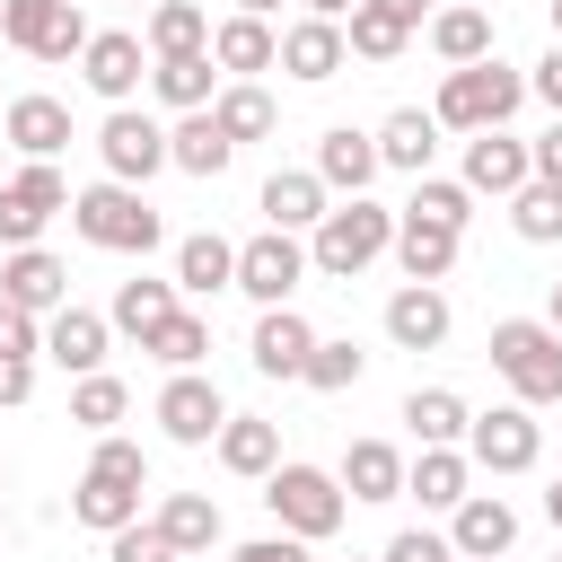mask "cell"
<instances>
[{
  "mask_svg": "<svg viewBox=\"0 0 562 562\" xmlns=\"http://www.w3.org/2000/svg\"><path fill=\"white\" fill-rule=\"evenodd\" d=\"M518 105H527V70H509V61L492 53V61H474V70H448L430 114H439V132H465V140H474V132H509Z\"/></svg>",
  "mask_w": 562,
  "mask_h": 562,
  "instance_id": "1",
  "label": "cell"
},
{
  "mask_svg": "<svg viewBox=\"0 0 562 562\" xmlns=\"http://www.w3.org/2000/svg\"><path fill=\"white\" fill-rule=\"evenodd\" d=\"M378 255H395V211H378L369 193L334 202V211L316 220V237H307V263H316L325 281H351V272H369Z\"/></svg>",
  "mask_w": 562,
  "mask_h": 562,
  "instance_id": "2",
  "label": "cell"
},
{
  "mask_svg": "<svg viewBox=\"0 0 562 562\" xmlns=\"http://www.w3.org/2000/svg\"><path fill=\"white\" fill-rule=\"evenodd\" d=\"M70 228L88 237V246H105V255H149L158 237H167V220L149 211V193L140 184H88V193H70Z\"/></svg>",
  "mask_w": 562,
  "mask_h": 562,
  "instance_id": "3",
  "label": "cell"
},
{
  "mask_svg": "<svg viewBox=\"0 0 562 562\" xmlns=\"http://www.w3.org/2000/svg\"><path fill=\"white\" fill-rule=\"evenodd\" d=\"M492 369L509 378V395L536 413V404H562V334L544 316H501L492 325Z\"/></svg>",
  "mask_w": 562,
  "mask_h": 562,
  "instance_id": "4",
  "label": "cell"
},
{
  "mask_svg": "<svg viewBox=\"0 0 562 562\" xmlns=\"http://www.w3.org/2000/svg\"><path fill=\"white\" fill-rule=\"evenodd\" d=\"M263 501H272V518H281V536H307V544H325L334 527H342V509H351V492H342V474H325V465H272L263 474Z\"/></svg>",
  "mask_w": 562,
  "mask_h": 562,
  "instance_id": "5",
  "label": "cell"
},
{
  "mask_svg": "<svg viewBox=\"0 0 562 562\" xmlns=\"http://www.w3.org/2000/svg\"><path fill=\"white\" fill-rule=\"evenodd\" d=\"M0 35L26 53V61H70V53H88V18H79V0H0Z\"/></svg>",
  "mask_w": 562,
  "mask_h": 562,
  "instance_id": "6",
  "label": "cell"
},
{
  "mask_svg": "<svg viewBox=\"0 0 562 562\" xmlns=\"http://www.w3.org/2000/svg\"><path fill=\"white\" fill-rule=\"evenodd\" d=\"M307 272H316V263H307V246H299L290 228H263V237L237 246V290H246L255 307H290V290H299Z\"/></svg>",
  "mask_w": 562,
  "mask_h": 562,
  "instance_id": "7",
  "label": "cell"
},
{
  "mask_svg": "<svg viewBox=\"0 0 562 562\" xmlns=\"http://www.w3.org/2000/svg\"><path fill=\"white\" fill-rule=\"evenodd\" d=\"M465 457H474L483 474H527V465L544 457V422H536L527 404H492V413H474Z\"/></svg>",
  "mask_w": 562,
  "mask_h": 562,
  "instance_id": "8",
  "label": "cell"
},
{
  "mask_svg": "<svg viewBox=\"0 0 562 562\" xmlns=\"http://www.w3.org/2000/svg\"><path fill=\"white\" fill-rule=\"evenodd\" d=\"M70 211V184H61V167H18L9 184H0V246L18 255V246H35L44 237V220H61Z\"/></svg>",
  "mask_w": 562,
  "mask_h": 562,
  "instance_id": "9",
  "label": "cell"
},
{
  "mask_svg": "<svg viewBox=\"0 0 562 562\" xmlns=\"http://www.w3.org/2000/svg\"><path fill=\"white\" fill-rule=\"evenodd\" d=\"M97 158H105L114 184H149L158 167H176V158H167V132H158L149 114H132V105H114V114L97 123Z\"/></svg>",
  "mask_w": 562,
  "mask_h": 562,
  "instance_id": "10",
  "label": "cell"
},
{
  "mask_svg": "<svg viewBox=\"0 0 562 562\" xmlns=\"http://www.w3.org/2000/svg\"><path fill=\"white\" fill-rule=\"evenodd\" d=\"M158 430H167L176 448H211V439L228 430V404H220V386H211L202 369H176V378L158 386Z\"/></svg>",
  "mask_w": 562,
  "mask_h": 562,
  "instance_id": "11",
  "label": "cell"
},
{
  "mask_svg": "<svg viewBox=\"0 0 562 562\" xmlns=\"http://www.w3.org/2000/svg\"><path fill=\"white\" fill-rule=\"evenodd\" d=\"M448 325H457V307H448L439 281H404V290L386 299V342H395V351H439Z\"/></svg>",
  "mask_w": 562,
  "mask_h": 562,
  "instance_id": "12",
  "label": "cell"
},
{
  "mask_svg": "<svg viewBox=\"0 0 562 562\" xmlns=\"http://www.w3.org/2000/svg\"><path fill=\"white\" fill-rule=\"evenodd\" d=\"M448 518H457V527H448L457 562H501V553L518 544V509H509L501 492H465V501H457Z\"/></svg>",
  "mask_w": 562,
  "mask_h": 562,
  "instance_id": "13",
  "label": "cell"
},
{
  "mask_svg": "<svg viewBox=\"0 0 562 562\" xmlns=\"http://www.w3.org/2000/svg\"><path fill=\"white\" fill-rule=\"evenodd\" d=\"M0 299H9V307H26V316H61V307H70V272H61V255L18 246V255L0 263Z\"/></svg>",
  "mask_w": 562,
  "mask_h": 562,
  "instance_id": "14",
  "label": "cell"
},
{
  "mask_svg": "<svg viewBox=\"0 0 562 562\" xmlns=\"http://www.w3.org/2000/svg\"><path fill=\"white\" fill-rule=\"evenodd\" d=\"M0 132L18 140L26 167H53V149H70V105L61 97H9L0 105Z\"/></svg>",
  "mask_w": 562,
  "mask_h": 562,
  "instance_id": "15",
  "label": "cell"
},
{
  "mask_svg": "<svg viewBox=\"0 0 562 562\" xmlns=\"http://www.w3.org/2000/svg\"><path fill=\"white\" fill-rule=\"evenodd\" d=\"M378 132H351V123H325L316 132V176H325V193H369L378 184Z\"/></svg>",
  "mask_w": 562,
  "mask_h": 562,
  "instance_id": "16",
  "label": "cell"
},
{
  "mask_svg": "<svg viewBox=\"0 0 562 562\" xmlns=\"http://www.w3.org/2000/svg\"><path fill=\"white\" fill-rule=\"evenodd\" d=\"M457 184H465V193H518V184H536V158H527L518 132H474Z\"/></svg>",
  "mask_w": 562,
  "mask_h": 562,
  "instance_id": "17",
  "label": "cell"
},
{
  "mask_svg": "<svg viewBox=\"0 0 562 562\" xmlns=\"http://www.w3.org/2000/svg\"><path fill=\"white\" fill-rule=\"evenodd\" d=\"M342 61H351V44H342L334 18H299V26H281V70H290L299 88H325Z\"/></svg>",
  "mask_w": 562,
  "mask_h": 562,
  "instance_id": "18",
  "label": "cell"
},
{
  "mask_svg": "<svg viewBox=\"0 0 562 562\" xmlns=\"http://www.w3.org/2000/svg\"><path fill=\"white\" fill-rule=\"evenodd\" d=\"M246 351H255V369H263V378H307L316 325H307L299 307H263V316H255V342H246Z\"/></svg>",
  "mask_w": 562,
  "mask_h": 562,
  "instance_id": "19",
  "label": "cell"
},
{
  "mask_svg": "<svg viewBox=\"0 0 562 562\" xmlns=\"http://www.w3.org/2000/svg\"><path fill=\"white\" fill-rule=\"evenodd\" d=\"M211 61H220V70H237V79H255V70H281V35H272V18H246V9H228V18L211 26Z\"/></svg>",
  "mask_w": 562,
  "mask_h": 562,
  "instance_id": "20",
  "label": "cell"
},
{
  "mask_svg": "<svg viewBox=\"0 0 562 562\" xmlns=\"http://www.w3.org/2000/svg\"><path fill=\"white\" fill-rule=\"evenodd\" d=\"M79 79H88L105 105H132V88H140V35H123V26L88 35V53H79Z\"/></svg>",
  "mask_w": 562,
  "mask_h": 562,
  "instance_id": "21",
  "label": "cell"
},
{
  "mask_svg": "<svg viewBox=\"0 0 562 562\" xmlns=\"http://www.w3.org/2000/svg\"><path fill=\"white\" fill-rule=\"evenodd\" d=\"M105 316L97 307H61V316H44V360H61L70 378H97L105 369Z\"/></svg>",
  "mask_w": 562,
  "mask_h": 562,
  "instance_id": "22",
  "label": "cell"
},
{
  "mask_svg": "<svg viewBox=\"0 0 562 562\" xmlns=\"http://www.w3.org/2000/svg\"><path fill=\"white\" fill-rule=\"evenodd\" d=\"M325 211H334V202H325V176H316V167H272V176H263V220H272V228L299 237V228H316Z\"/></svg>",
  "mask_w": 562,
  "mask_h": 562,
  "instance_id": "23",
  "label": "cell"
},
{
  "mask_svg": "<svg viewBox=\"0 0 562 562\" xmlns=\"http://www.w3.org/2000/svg\"><path fill=\"white\" fill-rule=\"evenodd\" d=\"M176 316H184V307H176V281H140V272H132V281H114V307H105V325L140 334V351H149V342H158Z\"/></svg>",
  "mask_w": 562,
  "mask_h": 562,
  "instance_id": "24",
  "label": "cell"
},
{
  "mask_svg": "<svg viewBox=\"0 0 562 562\" xmlns=\"http://www.w3.org/2000/svg\"><path fill=\"white\" fill-rule=\"evenodd\" d=\"M395 263H404V281H448L457 228H439V220H422V211H395Z\"/></svg>",
  "mask_w": 562,
  "mask_h": 562,
  "instance_id": "25",
  "label": "cell"
},
{
  "mask_svg": "<svg viewBox=\"0 0 562 562\" xmlns=\"http://www.w3.org/2000/svg\"><path fill=\"white\" fill-rule=\"evenodd\" d=\"M430 53H439L448 70H474V61H492V9H483V0H465V9H439V18H430Z\"/></svg>",
  "mask_w": 562,
  "mask_h": 562,
  "instance_id": "26",
  "label": "cell"
},
{
  "mask_svg": "<svg viewBox=\"0 0 562 562\" xmlns=\"http://www.w3.org/2000/svg\"><path fill=\"white\" fill-rule=\"evenodd\" d=\"M211 448H220V465H228V474H246V483H263V474L281 465V430H272L263 413H228V430H220Z\"/></svg>",
  "mask_w": 562,
  "mask_h": 562,
  "instance_id": "27",
  "label": "cell"
},
{
  "mask_svg": "<svg viewBox=\"0 0 562 562\" xmlns=\"http://www.w3.org/2000/svg\"><path fill=\"white\" fill-rule=\"evenodd\" d=\"M465 483H474V457H465V448H422V457L404 465V492H413L422 509H457Z\"/></svg>",
  "mask_w": 562,
  "mask_h": 562,
  "instance_id": "28",
  "label": "cell"
},
{
  "mask_svg": "<svg viewBox=\"0 0 562 562\" xmlns=\"http://www.w3.org/2000/svg\"><path fill=\"white\" fill-rule=\"evenodd\" d=\"M158 527H167V544H176L184 562H211V544H220V501H211V492H167V501H158Z\"/></svg>",
  "mask_w": 562,
  "mask_h": 562,
  "instance_id": "29",
  "label": "cell"
},
{
  "mask_svg": "<svg viewBox=\"0 0 562 562\" xmlns=\"http://www.w3.org/2000/svg\"><path fill=\"white\" fill-rule=\"evenodd\" d=\"M430 149H439V114L395 105V114L378 123V158H386V167H404V176H430Z\"/></svg>",
  "mask_w": 562,
  "mask_h": 562,
  "instance_id": "30",
  "label": "cell"
},
{
  "mask_svg": "<svg viewBox=\"0 0 562 562\" xmlns=\"http://www.w3.org/2000/svg\"><path fill=\"white\" fill-rule=\"evenodd\" d=\"M176 290H193V299H220V290H237V246L228 237H184L176 246Z\"/></svg>",
  "mask_w": 562,
  "mask_h": 562,
  "instance_id": "31",
  "label": "cell"
},
{
  "mask_svg": "<svg viewBox=\"0 0 562 562\" xmlns=\"http://www.w3.org/2000/svg\"><path fill=\"white\" fill-rule=\"evenodd\" d=\"M404 422H413L422 448H457V439L474 430V413H465L457 386H413V395H404Z\"/></svg>",
  "mask_w": 562,
  "mask_h": 562,
  "instance_id": "32",
  "label": "cell"
},
{
  "mask_svg": "<svg viewBox=\"0 0 562 562\" xmlns=\"http://www.w3.org/2000/svg\"><path fill=\"white\" fill-rule=\"evenodd\" d=\"M334 474H342V492H351V501H395V492H404V457H395L386 439H351Z\"/></svg>",
  "mask_w": 562,
  "mask_h": 562,
  "instance_id": "33",
  "label": "cell"
},
{
  "mask_svg": "<svg viewBox=\"0 0 562 562\" xmlns=\"http://www.w3.org/2000/svg\"><path fill=\"white\" fill-rule=\"evenodd\" d=\"M167 158H176L184 176H228V158H237V140H228V132L211 123V105H202V114H184V123L167 132Z\"/></svg>",
  "mask_w": 562,
  "mask_h": 562,
  "instance_id": "34",
  "label": "cell"
},
{
  "mask_svg": "<svg viewBox=\"0 0 562 562\" xmlns=\"http://www.w3.org/2000/svg\"><path fill=\"white\" fill-rule=\"evenodd\" d=\"M70 518H79V527H97V536H114V527H132V518H140V492H132V483H114V474H79Z\"/></svg>",
  "mask_w": 562,
  "mask_h": 562,
  "instance_id": "35",
  "label": "cell"
},
{
  "mask_svg": "<svg viewBox=\"0 0 562 562\" xmlns=\"http://www.w3.org/2000/svg\"><path fill=\"white\" fill-rule=\"evenodd\" d=\"M149 53H158V61H176V53H211V9H193V0H158V9H149Z\"/></svg>",
  "mask_w": 562,
  "mask_h": 562,
  "instance_id": "36",
  "label": "cell"
},
{
  "mask_svg": "<svg viewBox=\"0 0 562 562\" xmlns=\"http://www.w3.org/2000/svg\"><path fill=\"white\" fill-rule=\"evenodd\" d=\"M149 88H158L176 114H202L211 88H220V70H211V53H176V61H149Z\"/></svg>",
  "mask_w": 562,
  "mask_h": 562,
  "instance_id": "37",
  "label": "cell"
},
{
  "mask_svg": "<svg viewBox=\"0 0 562 562\" xmlns=\"http://www.w3.org/2000/svg\"><path fill=\"white\" fill-rule=\"evenodd\" d=\"M211 123H220L228 140H263V132H272V97H263L255 79H237V88L211 97Z\"/></svg>",
  "mask_w": 562,
  "mask_h": 562,
  "instance_id": "38",
  "label": "cell"
},
{
  "mask_svg": "<svg viewBox=\"0 0 562 562\" xmlns=\"http://www.w3.org/2000/svg\"><path fill=\"white\" fill-rule=\"evenodd\" d=\"M123 413H132V386H123V378H105V369H97V378H79V386H70V422H79V430H97V439H105Z\"/></svg>",
  "mask_w": 562,
  "mask_h": 562,
  "instance_id": "39",
  "label": "cell"
},
{
  "mask_svg": "<svg viewBox=\"0 0 562 562\" xmlns=\"http://www.w3.org/2000/svg\"><path fill=\"white\" fill-rule=\"evenodd\" d=\"M509 228L527 246H562V184H518L509 193Z\"/></svg>",
  "mask_w": 562,
  "mask_h": 562,
  "instance_id": "40",
  "label": "cell"
},
{
  "mask_svg": "<svg viewBox=\"0 0 562 562\" xmlns=\"http://www.w3.org/2000/svg\"><path fill=\"white\" fill-rule=\"evenodd\" d=\"M342 44H351V53H360V61H395V53H404V44H413V26H395V18H386V9H369V0H360V9H351V18H342Z\"/></svg>",
  "mask_w": 562,
  "mask_h": 562,
  "instance_id": "41",
  "label": "cell"
},
{
  "mask_svg": "<svg viewBox=\"0 0 562 562\" xmlns=\"http://www.w3.org/2000/svg\"><path fill=\"white\" fill-rule=\"evenodd\" d=\"M404 211H422V220H439V228H457V237H465L474 193H465L457 176H413V202H404Z\"/></svg>",
  "mask_w": 562,
  "mask_h": 562,
  "instance_id": "42",
  "label": "cell"
},
{
  "mask_svg": "<svg viewBox=\"0 0 562 562\" xmlns=\"http://www.w3.org/2000/svg\"><path fill=\"white\" fill-rule=\"evenodd\" d=\"M360 369H369V351H360V342H325V334H316V351H307V386H316V395L360 386Z\"/></svg>",
  "mask_w": 562,
  "mask_h": 562,
  "instance_id": "43",
  "label": "cell"
},
{
  "mask_svg": "<svg viewBox=\"0 0 562 562\" xmlns=\"http://www.w3.org/2000/svg\"><path fill=\"white\" fill-rule=\"evenodd\" d=\"M149 351H158L167 369H202V351H211V316H193V307H184V316H176V325H167Z\"/></svg>",
  "mask_w": 562,
  "mask_h": 562,
  "instance_id": "44",
  "label": "cell"
},
{
  "mask_svg": "<svg viewBox=\"0 0 562 562\" xmlns=\"http://www.w3.org/2000/svg\"><path fill=\"white\" fill-rule=\"evenodd\" d=\"M105 562H184V553L167 544V527H158V518H149V527L132 518V527H114V536H105Z\"/></svg>",
  "mask_w": 562,
  "mask_h": 562,
  "instance_id": "45",
  "label": "cell"
},
{
  "mask_svg": "<svg viewBox=\"0 0 562 562\" xmlns=\"http://www.w3.org/2000/svg\"><path fill=\"white\" fill-rule=\"evenodd\" d=\"M88 474H114V483H132V492H149V457H140V439H97V457H88Z\"/></svg>",
  "mask_w": 562,
  "mask_h": 562,
  "instance_id": "46",
  "label": "cell"
},
{
  "mask_svg": "<svg viewBox=\"0 0 562 562\" xmlns=\"http://www.w3.org/2000/svg\"><path fill=\"white\" fill-rule=\"evenodd\" d=\"M35 351H44V316H26V307L0 299V360H35Z\"/></svg>",
  "mask_w": 562,
  "mask_h": 562,
  "instance_id": "47",
  "label": "cell"
},
{
  "mask_svg": "<svg viewBox=\"0 0 562 562\" xmlns=\"http://www.w3.org/2000/svg\"><path fill=\"white\" fill-rule=\"evenodd\" d=\"M378 562H457V544H448V536H430V527H404Z\"/></svg>",
  "mask_w": 562,
  "mask_h": 562,
  "instance_id": "48",
  "label": "cell"
},
{
  "mask_svg": "<svg viewBox=\"0 0 562 562\" xmlns=\"http://www.w3.org/2000/svg\"><path fill=\"white\" fill-rule=\"evenodd\" d=\"M237 562H307V536H255V544H237Z\"/></svg>",
  "mask_w": 562,
  "mask_h": 562,
  "instance_id": "49",
  "label": "cell"
},
{
  "mask_svg": "<svg viewBox=\"0 0 562 562\" xmlns=\"http://www.w3.org/2000/svg\"><path fill=\"white\" fill-rule=\"evenodd\" d=\"M527 97H544V105H553V123H562V44H553V53L527 70Z\"/></svg>",
  "mask_w": 562,
  "mask_h": 562,
  "instance_id": "50",
  "label": "cell"
},
{
  "mask_svg": "<svg viewBox=\"0 0 562 562\" xmlns=\"http://www.w3.org/2000/svg\"><path fill=\"white\" fill-rule=\"evenodd\" d=\"M527 158H536V184H562V123H553V132H536V140H527Z\"/></svg>",
  "mask_w": 562,
  "mask_h": 562,
  "instance_id": "51",
  "label": "cell"
},
{
  "mask_svg": "<svg viewBox=\"0 0 562 562\" xmlns=\"http://www.w3.org/2000/svg\"><path fill=\"white\" fill-rule=\"evenodd\" d=\"M35 395V360H0V404H26Z\"/></svg>",
  "mask_w": 562,
  "mask_h": 562,
  "instance_id": "52",
  "label": "cell"
},
{
  "mask_svg": "<svg viewBox=\"0 0 562 562\" xmlns=\"http://www.w3.org/2000/svg\"><path fill=\"white\" fill-rule=\"evenodd\" d=\"M369 9H386L395 26H422V9H430V0H369Z\"/></svg>",
  "mask_w": 562,
  "mask_h": 562,
  "instance_id": "53",
  "label": "cell"
},
{
  "mask_svg": "<svg viewBox=\"0 0 562 562\" xmlns=\"http://www.w3.org/2000/svg\"><path fill=\"white\" fill-rule=\"evenodd\" d=\"M351 9H360V0H307V18H334V26H342Z\"/></svg>",
  "mask_w": 562,
  "mask_h": 562,
  "instance_id": "54",
  "label": "cell"
},
{
  "mask_svg": "<svg viewBox=\"0 0 562 562\" xmlns=\"http://www.w3.org/2000/svg\"><path fill=\"white\" fill-rule=\"evenodd\" d=\"M544 325H553V334H562V281H553V290H544Z\"/></svg>",
  "mask_w": 562,
  "mask_h": 562,
  "instance_id": "55",
  "label": "cell"
},
{
  "mask_svg": "<svg viewBox=\"0 0 562 562\" xmlns=\"http://www.w3.org/2000/svg\"><path fill=\"white\" fill-rule=\"evenodd\" d=\"M544 518H553V527H562V474H553V492H544Z\"/></svg>",
  "mask_w": 562,
  "mask_h": 562,
  "instance_id": "56",
  "label": "cell"
},
{
  "mask_svg": "<svg viewBox=\"0 0 562 562\" xmlns=\"http://www.w3.org/2000/svg\"><path fill=\"white\" fill-rule=\"evenodd\" d=\"M237 9H246V18H272V9H281V0H237Z\"/></svg>",
  "mask_w": 562,
  "mask_h": 562,
  "instance_id": "57",
  "label": "cell"
},
{
  "mask_svg": "<svg viewBox=\"0 0 562 562\" xmlns=\"http://www.w3.org/2000/svg\"><path fill=\"white\" fill-rule=\"evenodd\" d=\"M553 44H562V0H553Z\"/></svg>",
  "mask_w": 562,
  "mask_h": 562,
  "instance_id": "58",
  "label": "cell"
},
{
  "mask_svg": "<svg viewBox=\"0 0 562 562\" xmlns=\"http://www.w3.org/2000/svg\"><path fill=\"white\" fill-rule=\"evenodd\" d=\"M448 9H465V0H448Z\"/></svg>",
  "mask_w": 562,
  "mask_h": 562,
  "instance_id": "59",
  "label": "cell"
},
{
  "mask_svg": "<svg viewBox=\"0 0 562 562\" xmlns=\"http://www.w3.org/2000/svg\"><path fill=\"white\" fill-rule=\"evenodd\" d=\"M553 562H562V553H553Z\"/></svg>",
  "mask_w": 562,
  "mask_h": 562,
  "instance_id": "60",
  "label": "cell"
},
{
  "mask_svg": "<svg viewBox=\"0 0 562 562\" xmlns=\"http://www.w3.org/2000/svg\"><path fill=\"white\" fill-rule=\"evenodd\" d=\"M351 562H360V553H351Z\"/></svg>",
  "mask_w": 562,
  "mask_h": 562,
  "instance_id": "61",
  "label": "cell"
}]
</instances>
